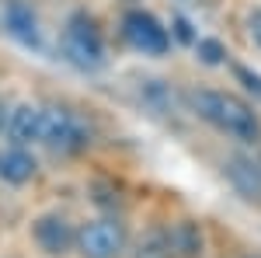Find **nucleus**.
I'll return each mask as SVG.
<instances>
[{
	"mask_svg": "<svg viewBox=\"0 0 261 258\" xmlns=\"http://www.w3.org/2000/svg\"><path fill=\"white\" fill-rule=\"evenodd\" d=\"M122 39L125 45L133 49V53H140V56H167V49H171V32L164 28L161 18H153L150 11H129L125 18H122Z\"/></svg>",
	"mask_w": 261,
	"mask_h": 258,
	"instance_id": "obj_4",
	"label": "nucleus"
},
{
	"mask_svg": "<svg viewBox=\"0 0 261 258\" xmlns=\"http://www.w3.org/2000/svg\"><path fill=\"white\" fill-rule=\"evenodd\" d=\"M39 171V160L32 157L28 147H18V143H7L0 147V181L4 185H28Z\"/></svg>",
	"mask_w": 261,
	"mask_h": 258,
	"instance_id": "obj_9",
	"label": "nucleus"
},
{
	"mask_svg": "<svg viewBox=\"0 0 261 258\" xmlns=\"http://www.w3.org/2000/svg\"><path fill=\"white\" fill-rule=\"evenodd\" d=\"M7 119H11V105H7V101L0 98V133L7 129Z\"/></svg>",
	"mask_w": 261,
	"mask_h": 258,
	"instance_id": "obj_17",
	"label": "nucleus"
},
{
	"mask_svg": "<svg viewBox=\"0 0 261 258\" xmlns=\"http://www.w3.org/2000/svg\"><path fill=\"white\" fill-rule=\"evenodd\" d=\"M223 175L233 185V192L244 199V202H254L261 206V164H254L244 154H233V157L223 160Z\"/></svg>",
	"mask_w": 261,
	"mask_h": 258,
	"instance_id": "obj_7",
	"label": "nucleus"
},
{
	"mask_svg": "<svg viewBox=\"0 0 261 258\" xmlns=\"http://www.w3.org/2000/svg\"><path fill=\"white\" fill-rule=\"evenodd\" d=\"M171 241H174V251L178 258H199L202 248H205V234L195 220H181L171 227Z\"/></svg>",
	"mask_w": 261,
	"mask_h": 258,
	"instance_id": "obj_11",
	"label": "nucleus"
},
{
	"mask_svg": "<svg viewBox=\"0 0 261 258\" xmlns=\"http://www.w3.org/2000/svg\"><path fill=\"white\" fill-rule=\"evenodd\" d=\"M4 28H7V35L11 39H18L21 45H32V49H39V18H35V11L24 4V0H7L4 4Z\"/></svg>",
	"mask_w": 261,
	"mask_h": 258,
	"instance_id": "obj_8",
	"label": "nucleus"
},
{
	"mask_svg": "<svg viewBox=\"0 0 261 258\" xmlns=\"http://www.w3.org/2000/svg\"><path fill=\"white\" fill-rule=\"evenodd\" d=\"M42 143L56 154H77L91 143V129L63 105H42Z\"/></svg>",
	"mask_w": 261,
	"mask_h": 258,
	"instance_id": "obj_3",
	"label": "nucleus"
},
{
	"mask_svg": "<svg viewBox=\"0 0 261 258\" xmlns=\"http://www.w3.org/2000/svg\"><path fill=\"white\" fill-rule=\"evenodd\" d=\"M195 60L202 66H223L226 63V45L220 39H199L195 42Z\"/></svg>",
	"mask_w": 261,
	"mask_h": 258,
	"instance_id": "obj_13",
	"label": "nucleus"
},
{
	"mask_svg": "<svg viewBox=\"0 0 261 258\" xmlns=\"http://www.w3.org/2000/svg\"><path fill=\"white\" fill-rule=\"evenodd\" d=\"M125 248V227L115 217L87 220L77 230V251L84 258H119Z\"/></svg>",
	"mask_w": 261,
	"mask_h": 258,
	"instance_id": "obj_5",
	"label": "nucleus"
},
{
	"mask_svg": "<svg viewBox=\"0 0 261 258\" xmlns=\"http://www.w3.org/2000/svg\"><path fill=\"white\" fill-rule=\"evenodd\" d=\"M60 45H63V56L81 70H101L105 66V35L87 11H73L66 18Z\"/></svg>",
	"mask_w": 261,
	"mask_h": 258,
	"instance_id": "obj_2",
	"label": "nucleus"
},
{
	"mask_svg": "<svg viewBox=\"0 0 261 258\" xmlns=\"http://www.w3.org/2000/svg\"><path fill=\"white\" fill-rule=\"evenodd\" d=\"M188 101H192V112L223 136L237 139V143H258L261 139V119L251 101L237 98L230 91H213V87L192 91Z\"/></svg>",
	"mask_w": 261,
	"mask_h": 258,
	"instance_id": "obj_1",
	"label": "nucleus"
},
{
	"mask_svg": "<svg viewBox=\"0 0 261 258\" xmlns=\"http://www.w3.org/2000/svg\"><path fill=\"white\" fill-rule=\"evenodd\" d=\"M247 32H251L254 45L261 49V7H251V11H247Z\"/></svg>",
	"mask_w": 261,
	"mask_h": 258,
	"instance_id": "obj_16",
	"label": "nucleus"
},
{
	"mask_svg": "<svg viewBox=\"0 0 261 258\" xmlns=\"http://www.w3.org/2000/svg\"><path fill=\"white\" fill-rule=\"evenodd\" d=\"M233 77H237V84H241L251 98L261 101V74L258 70H251V66H244V63H233Z\"/></svg>",
	"mask_w": 261,
	"mask_h": 258,
	"instance_id": "obj_14",
	"label": "nucleus"
},
{
	"mask_svg": "<svg viewBox=\"0 0 261 258\" xmlns=\"http://www.w3.org/2000/svg\"><path fill=\"white\" fill-rule=\"evenodd\" d=\"M133 258H178V251H174V241H171V230H164V227L146 230V234L136 241V251H133Z\"/></svg>",
	"mask_w": 261,
	"mask_h": 258,
	"instance_id": "obj_12",
	"label": "nucleus"
},
{
	"mask_svg": "<svg viewBox=\"0 0 261 258\" xmlns=\"http://www.w3.org/2000/svg\"><path fill=\"white\" fill-rule=\"evenodd\" d=\"M251 258H261V255H251Z\"/></svg>",
	"mask_w": 261,
	"mask_h": 258,
	"instance_id": "obj_18",
	"label": "nucleus"
},
{
	"mask_svg": "<svg viewBox=\"0 0 261 258\" xmlns=\"http://www.w3.org/2000/svg\"><path fill=\"white\" fill-rule=\"evenodd\" d=\"M171 39L185 42V45H195V42H199V35H195L192 21L185 18V14H174V18H171Z\"/></svg>",
	"mask_w": 261,
	"mask_h": 258,
	"instance_id": "obj_15",
	"label": "nucleus"
},
{
	"mask_svg": "<svg viewBox=\"0 0 261 258\" xmlns=\"http://www.w3.org/2000/svg\"><path fill=\"white\" fill-rule=\"evenodd\" d=\"M32 238L49 258H63L70 248H77V230L70 227V220L60 213H42L32 223Z\"/></svg>",
	"mask_w": 261,
	"mask_h": 258,
	"instance_id": "obj_6",
	"label": "nucleus"
},
{
	"mask_svg": "<svg viewBox=\"0 0 261 258\" xmlns=\"http://www.w3.org/2000/svg\"><path fill=\"white\" fill-rule=\"evenodd\" d=\"M7 139L18 147L42 143V105H14L11 119H7Z\"/></svg>",
	"mask_w": 261,
	"mask_h": 258,
	"instance_id": "obj_10",
	"label": "nucleus"
}]
</instances>
